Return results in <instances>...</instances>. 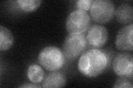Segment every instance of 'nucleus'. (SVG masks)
I'll list each match as a JSON object with an SVG mask.
<instances>
[{"label":"nucleus","instance_id":"1","mask_svg":"<svg viewBox=\"0 0 133 88\" xmlns=\"http://www.w3.org/2000/svg\"><path fill=\"white\" fill-rule=\"evenodd\" d=\"M109 63L107 52L98 49H90L82 53L78 62V69L85 77L93 78L102 73Z\"/></svg>","mask_w":133,"mask_h":88},{"label":"nucleus","instance_id":"2","mask_svg":"<svg viewBox=\"0 0 133 88\" xmlns=\"http://www.w3.org/2000/svg\"><path fill=\"white\" fill-rule=\"evenodd\" d=\"M39 63L49 72L56 71L64 66L65 57L61 49L55 46L43 48L38 56Z\"/></svg>","mask_w":133,"mask_h":88},{"label":"nucleus","instance_id":"3","mask_svg":"<svg viewBox=\"0 0 133 88\" xmlns=\"http://www.w3.org/2000/svg\"><path fill=\"white\" fill-rule=\"evenodd\" d=\"M91 18L87 12L74 10L66 19L65 27L69 34H85L90 27Z\"/></svg>","mask_w":133,"mask_h":88},{"label":"nucleus","instance_id":"4","mask_svg":"<svg viewBox=\"0 0 133 88\" xmlns=\"http://www.w3.org/2000/svg\"><path fill=\"white\" fill-rule=\"evenodd\" d=\"M88 44L85 34H69L65 37L63 45V52L68 60H73L81 56Z\"/></svg>","mask_w":133,"mask_h":88},{"label":"nucleus","instance_id":"5","mask_svg":"<svg viewBox=\"0 0 133 88\" xmlns=\"http://www.w3.org/2000/svg\"><path fill=\"white\" fill-rule=\"evenodd\" d=\"M114 13V5L109 0H95L90 8V18L100 24L109 22L113 18Z\"/></svg>","mask_w":133,"mask_h":88},{"label":"nucleus","instance_id":"6","mask_svg":"<svg viewBox=\"0 0 133 88\" xmlns=\"http://www.w3.org/2000/svg\"><path fill=\"white\" fill-rule=\"evenodd\" d=\"M132 55L128 53H120L116 55L113 61L114 72L119 77L132 79Z\"/></svg>","mask_w":133,"mask_h":88},{"label":"nucleus","instance_id":"7","mask_svg":"<svg viewBox=\"0 0 133 88\" xmlns=\"http://www.w3.org/2000/svg\"><path fill=\"white\" fill-rule=\"evenodd\" d=\"M108 31L107 28L101 24H93L87 31L86 39L88 45L92 49L101 48L108 41Z\"/></svg>","mask_w":133,"mask_h":88},{"label":"nucleus","instance_id":"8","mask_svg":"<svg viewBox=\"0 0 133 88\" xmlns=\"http://www.w3.org/2000/svg\"><path fill=\"white\" fill-rule=\"evenodd\" d=\"M133 25L132 23L126 25L119 30L116 36L115 46L121 51H132Z\"/></svg>","mask_w":133,"mask_h":88},{"label":"nucleus","instance_id":"9","mask_svg":"<svg viewBox=\"0 0 133 88\" xmlns=\"http://www.w3.org/2000/svg\"><path fill=\"white\" fill-rule=\"evenodd\" d=\"M66 78L64 75L58 71L48 73L42 82L43 87H62L65 85Z\"/></svg>","mask_w":133,"mask_h":88},{"label":"nucleus","instance_id":"10","mask_svg":"<svg viewBox=\"0 0 133 88\" xmlns=\"http://www.w3.org/2000/svg\"><path fill=\"white\" fill-rule=\"evenodd\" d=\"M114 14L119 23L127 25L131 24L133 19V8L129 4H122L116 8Z\"/></svg>","mask_w":133,"mask_h":88},{"label":"nucleus","instance_id":"11","mask_svg":"<svg viewBox=\"0 0 133 88\" xmlns=\"http://www.w3.org/2000/svg\"><path fill=\"white\" fill-rule=\"evenodd\" d=\"M14 37L11 31L5 27L0 26V50L6 51L14 44Z\"/></svg>","mask_w":133,"mask_h":88},{"label":"nucleus","instance_id":"12","mask_svg":"<svg viewBox=\"0 0 133 88\" xmlns=\"http://www.w3.org/2000/svg\"><path fill=\"white\" fill-rule=\"evenodd\" d=\"M27 77L31 82L40 83L43 81L44 72L41 67L38 65H30L27 70Z\"/></svg>","mask_w":133,"mask_h":88},{"label":"nucleus","instance_id":"13","mask_svg":"<svg viewBox=\"0 0 133 88\" xmlns=\"http://www.w3.org/2000/svg\"><path fill=\"white\" fill-rule=\"evenodd\" d=\"M39 0H17L18 7L24 12H32L36 10L42 3Z\"/></svg>","mask_w":133,"mask_h":88},{"label":"nucleus","instance_id":"14","mask_svg":"<svg viewBox=\"0 0 133 88\" xmlns=\"http://www.w3.org/2000/svg\"><path fill=\"white\" fill-rule=\"evenodd\" d=\"M131 82L125 77H119L115 82L113 87L132 88Z\"/></svg>","mask_w":133,"mask_h":88},{"label":"nucleus","instance_id":"15","mask_svg":"<svg viewBox=\"0 0 133 88\" xmlns=\"http://www.w3.org/2000/svg\"><path fill=\"white\" fill-rule=\"evenodd\" d=\"M93 2L92 0H78L76 2V7L77 10L87 12L90 10Z\"/></svg>","mask_w":133,"mask_h":88},{"label":"nucleus","instance_id":"16","mask_svg":"<svg viewBox=\"0 0 133 88\" xmlns=\"http://www.w3.org/2000/svg\"><path fill=\"white\" fill-rule=\"evenodd\" d=\"M41 86L40 85H38L35 84H30V83H27L24 84L23 85H21L19 87H30V88H35V87H41Z\"/></svg>","mask_w":133,"mask_h":88}]
</instances>
